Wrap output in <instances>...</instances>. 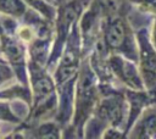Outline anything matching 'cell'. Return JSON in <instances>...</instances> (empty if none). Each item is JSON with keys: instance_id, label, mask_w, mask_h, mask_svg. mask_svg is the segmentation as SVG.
<instances>
[{"instance_id": "6", "label": "cell", "mask_w": 156, "mask_h": 139, "mask_svg": "<svg viewBox=\"0 0 156 139\" xmlns=\"http://www.w3.org/2000/svg\"><path fill=\"white\" fill-rule=\"evenodd\" d=\"M98 26H99L98 15H96L95 9L93 7L83 16L82 22H80V27L83 30V38L85 40H88V43H90L91 40H94L96 38Z\"/></svg>"}, {"instance_id": "10", "label": "cell", "mask_w": 156, "mask_h": 139, "mask_svg": "<svg viewBox=\"0 0 156 139\" xmlns=\"http://www.w3.org/2000/svg\"><path fill=\"white\" fill-rule=\"evenodd\" d=\"M38 133H40L39 134L40 137H45V138H56V137H58V134H57L58 130H57L56 126L49 124V123L41 126L38 130Z\"/></svg>"}, {"instance_id": "11", "label": "cell", "mask_w": 156, "mask_h": 139, "mask_svg": "<svg viewBox=\"0 0 156 139\" xmlns=\"http://www.w3.org/2000/svg\"><path fill=\"white\" fill-rule=\"evenodd\" d=\"M10 76H11V71H10V68H9L5 63L0 62V83H1L2 80H6Z\"/></svg>"}, {"instance_id": "2", "label": "cell", "mask_w": 156, "mask_h": 139, "mask_svg": "<svg viewBox=\"0 0 156 139\" xmlns=\"http://www.w3.org/2000/svg\"><path fill=\"white\" fill-rule=\"evenodd\" d=\"M95 85L93 82V76L87 68L83 70L77 89V116H82V121L90 113V110L95 101Z\"/></svg>"}, {"instance_id": "5", "label": "cell", "mask_w": 156, "mask_h": 139, "mask_svg": "<svg viewBox=\"0 0 156 139\" xmlns=\"http://www.w3.org/2000/svg\"><path fill=\"white\" fill-rule=\"evenodd\" d=\"M110 66L115 74L126 84L134 89H143V82L140 79V76L133 63L129 61L122 59L121 56H112L110 59Z\"/></svg>"}, {"instance_id": "4", "label": "cell", "mask_w": 156, "mask_h": 139, "mask_svg": "<svg viewBox=\"0 0 156 139\" xmlns=\"http://www.w3.org/2000/svg\"><path fill=\"white\" fill-rule=\"evenodd\" d=\"M140 43V62L141 71L145 77V83L147 87L156 85V51L151 48L149 41L144 37V32L141 30L138 35Z\"/></svg>"}, {"instance_id": "7", "label": "cell", "mask_w": 156, "mask_h": 139, "mask_svg": "<svg viewBox=\"0 0 156 139\" xmlns=\"http://www.w3.org/2000/svg\"><path fill=\"white\" fill-rule=\"evenodd\" d=\"M156 135V111H149L144 115L138 127L136 137L152 138Z\"/></svg>"}, {"instance_id": "1", "label": "cell", "mask_w": 156, "mask_h": 139, "mask_svg": "<svg viewBox=\"0 0 156 139\" xmlns=\"http://www.w3.org/2000/svg\"><path fill=\"white\" fill-rule=\"evenodd\" d=\"M104 37H105L104 41L107 49L121 51V52H124L126 56L128 54L129 57L136 59L135 51H134L133 35L124 20L119 17L110 20L105 28Z\"/></svg>"}, {"instance_id": "12", "label": "cell", "mask_w": 156, "mask_h": 139, "mask_svg": "<svg viewBox=\"0 0 156 139\" xmlns=\"http://www.w3.org/2000/svg\"><path fill=\"white\" fill-rule=\"evenodd\" d=\"M0 118L2 119H12V121H16V117H13L10 112V110L6 107V106H1L0 105Z\"/></svg>"}, {"instance_id": "13", "label": "cell", "mask_w": 156, "mask_h": 139, "mask_svg": "<svg viewBox=\"0 0 156 139\" xmlns=\"http://www.w3.org/2000/svg\"><path fill=\"white\" fill-rule=\"evenodd\" d=\"M155 44H156V23H155Z\"/></svg>"}, {"instance_id": "3", "label": "cell", "mask_w": 156, "mask_h": 139, "mask_svg": "<svg viewBox=\"0 0 156 139\" xmlns=\"http://www.w3.org/2000/svg\"><path fill=\"white\" fill-rule=\"evenodd\" d=\"M98 118L112 127L119 126L124 118V100L121 95H112L104 99L98 107Z\"/></svg>"}, {"instance_id": "8", "label": "cell", "mask_w": 156, "mask_h": 139, "mask_svg": "<svg viewBox=\"0 0 156 139\" xmlns=\"http://www.w3.org/2000/svg\"><path fill=\"white\" fill-rule=\"evenodd\" d=\"M33 88H34L35 96L41 99V98H45L52 93L54 84L48 76H45L44 73H39V74H34Z\"/></svg>"}, {"instance_id": "9", "label": "cell", "mask_w": 156, "mask_h": 139, "mask_svg": "<svg viewBox=\"0 0 156 139\" xmlns=\"http://www.w3.org/2000/svg\"><path fill=\"white\" fill-rule=\"evenodd\" d=\"M0 11L12 16H22L24 13V4L21 0H0Z\"/></svg>"}]
</instances>
